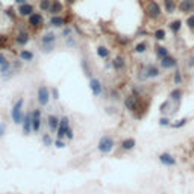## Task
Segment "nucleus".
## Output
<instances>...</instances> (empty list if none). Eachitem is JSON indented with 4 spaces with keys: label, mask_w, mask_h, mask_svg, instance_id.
I'll return each mask as SVG.
<instances>
[{
    "label": "nucleus",
    "mask_w": 194,
    "mask_h": 194,
    "mask_svg": "<svg viewBox=\"0 0 194 194\" xmlns=\"http://www.w3.org/2000/svg\"><path fill=\"white\" fill-rule=\"evenodd\" d=\"M146 14H147L152 20H155V18H159V17H161L162 9H161V6L158 5V2H155V0H149L147 5H146Z\"/></svg>",
    "instance_id": "nucleus-1"
},
{
    "label": "nucleus",
    "mask_w": 194,
    "mask_h": 194,
    "mask_svg": "<svg viewBox=\"0 0 194 194\" xmlns=\"http://www.w3.org/2000/svg\"><path fill=\"white\" fill-rule=\"evenodd\" d=\"M99 150L102 152V153H108V152H111L112 150V147H114V140L111 138V137H103L100 141H99Z\"/></svg>",
    "instance_id": "nucleus-2"
},
{
    "label": "nucleus",
    "mask_w": 194,
    "mask_h": 194,
    "mask_svg": "<svg viewBox=\"0 0 194 194\" xmlns=\"http://www.w3.org/2000/svg\"><path fill=\"white\" fill-rule=\"evenodd\" d=\"M21 106H23V99H20V100H17V103L12 106V111H11V115H12V120H14V123H21Z\"/></svg>",
    "instance_id": "nucleus-3"
},
{
    "label": "nucleus",
    "mask_w": 194,
    "mask_h": 194,
    "mask_svg": "<svg viewBox=\"0 0 194 194\" xmlns=\"http://www.w3.org/2000/svg\"><path fill=\"white\" fill-rule=\"evenodd\" d=\"M68 130H70L68 118H67V117H62L61 121H59V127H58V138L67 137V132H68Z\"/></svg>",
    "instance_id": "nucleus-4"
},
{
    "label": "nucleus",
    "mask_w": 194,
    "mask_h": 194,
    "mask_svg": "<svg viewBox=\"0 0 194 194\" xmlns=\"http://www.w3.org/2000/svg\"><path fill=\"white\" fill-rule=\"evenodd\" d=\"M178 9H179L182 14L193 12L194 11V0H181L179 5H178Z\"/></svg>",
    "instance_id": "nucleus-5"
},
{
    "label": "nucleus",
    "mask_w": 194,
    "mask_h": 194,
    "mask_svg": "<svg viewBox=\"0 0 194 194\" xmlns=\"http://www.w3.org/2000/svg\"><path fill=\"white\" fill-rule=\"evenodd\" d=\"M55 34L53 32H47L42 39H41V42H42V46H44V50H52V47H53V42H55Z\"/></svg>",
    "instance_id": "nucleus-6"
},
{
    "label": "nucleus",
    "mask_w": 194,
    "mask_h": 194,
    "mask_svg": "<svg viewBox=\"0 0 194 194\" xmlns=\"http://www.w3.org/2000/svg\"><path fill=\"white\" fill-rule=\"evenodd\" d=\"M49 99H50V93L46 86H39L38 88V102L39 105H47L49 103Z\"/></svg>",
    "instance_id": "nucleus-7"
},
{
    "label": "nucleus",
    "mask_w": 194,
    "mask_h": 194,
    "mask_svg": "<svg viewBox=\"0 0 194 194\" xmlns=\"http://www.w3.org/2000/svg\"><path fill=\"white\" fill-rule=\"evenodd\" d=\"M176 65H178V61H176L173 56H170V55H167L165 58L161 59V67H162V68H173V67H176Z\"/></svg>",
    "instance_id": "nucleus-8"
},
{
    "label": "nucleus",
    "mask_w": 194,
    "mask_h": 194,
    "mask_svg": "<svg viewBox=\"0 0 194 194\" xmlns=\"http://www.w3.org/2000/svg\"><path fill=\"white\" fill-rule=\"evenodd\" d=\"M159 161H161L164 165H168V167L176 165V158L171 156L170 153H161V155H159Z\"/></svg>",
    "instance_id": "nucleus-9"
},
{
    "label": "nucleus",
    "mask_w": 194,
    "mask_h": 194,
    "mask_svg": "<svg viewBox=\"0 0 194 194\" xmlns=\"http://www.w3.org/2000/svg\"><path fill=\"white\" fill-rule=\"evenodd\" d=\"M18 14L23 15V17H31V15L34 14V6L29 5V3H23V5H20V8H18Z\"/></svg>",
    "instance_id": "nucleus-10"
},
{
    "label": "nucleus",
    "mask_w": 194,
    "mask_h": 194,
    "mask_svg": "<svg viewBox=\"0 0 194 194\" xmlns=\"http://www.w3.org/2000/svg\"><path fill=\"white\" fill-rule=\"evenodd\" d=\"M29 24L32 27H39L42 24V15L39 12H34L31 17H29Z\"/></svg>",
    "instance_id": "nucleus-11"
},
{
    "label": "nucleus",
    "mask_w": 194,
    "mask_h": 194,
    "mask_svg": "<svg viewBox=\"0 0 194 194\" xmlns=\"http://www.w3.org/2000/svg\"><path fill=\"white\" fill-rule=\"evenodd\" d=\"M90 86H91V91H93L94 96H100V93H102V83H100L99 79H91Z\"/></svg>",
    "instance_id": "nucleus-12"
},
{
    "label": "nucleus",
    "mask_w": 194,
    "mask_h": 194,
    "mask_svg": "<svg viewBox=\"0 0 194 194\" xmlns=\"http://www.w3.org/2000/svg\"><path fill=\"white\" fill-rule=\"evenodd\" d=\"M39 126H41V112L37 109V111H34V114H32V127H34L35 132H38Z\"/></svg>",
    "instance_id": "nucleus-13"
},
{
    "label": "nucleus",
    "mask_w": 194,
    "mask_h": 194,
    "mask_svg": "<svg viewBox=\"0 0 194 194\" xmlns=\"http://www.w3.org/2000/svg\"><path fill=\"white\" fill-rule=\"evenodd\" d=\"M143 73H144L143 78H156V76H159V70H158V67H155V65H149Z\"/></svg>",
    "instance_id": "nucleus-14"
},
{
    "label": "nucleus",
    "mask_w": 194,
    "mask_h": 194,
    "mask_svg": "<svg viewBox=\"0 0 194 194\" xmlns=\"http://www.w3.org/2000/svg\"><path fill=\"white\" fill-rule=\"evenodd\" d=\"M34 127H32V115L31 114H27V115L24 117V123H23V132L27 135L31 130H32Z\"/></svg>",
    "instance_id": "nucleus-15"
},
{
    "label": "nucleus",
    "mask_w": 194,
    "mask_h": 194,
    "mask_svg": "<svg viewBox=\"0 0 194 194\" xmlns=\"http://www.w3.org/2000/svg\"><path fill=\"white\" fill-rule=\"evenodd\" d=\"M124 105H126V108H127V109H130V111H135V109H137V105H138V102H137V99H135L134 96H129V97H126V100H124Z\"/></svg>",
    "instance_id": "nucleus-16"
},
{
    "label": "nucleus",
    "mask_w": 194,
    "mask_h": 194,
    "mask_svg": "<svg viewBox=\"0 0 194 194\" xmlns=\"http://www.w3.org/2000/svg\"><path fill=\"white\" fill-rule=\"evenodd\" d=\"M164 8L167 14H173L176 11V0H164Z\"/></svg>",
    "instance_id": "nucleus-17"
},
{
    "label": "nucleus",
    "mask_w": 194,
    "mask_h": 194,
    "mask_svg": "<svg viewBox=\"0 0 194 194\" xmlns=\"http://www.w3.org/2000/svg\"><path fill=\"white\" fill-rule=\"evenodd\" d=\"M62 11V3L61 2H58V0H55V2H52V6H50V11L49 12H52V14H59Z\"/></svg>",
    "instance_id": "nucleus-18"
},
{
    "label": "nucleus",
    "mask_w": 194,
    "mask_h": 194,
    "mask_svg": "<svg viewBox=\"0 0 194 194\" xmlns=\"http://www.w3.org/2000/svg\"><path fill=\"white\" fill-rule=\"evenodd\" d=\"M181 27H182V21H181V20H173V21L170 23V29H171L173 34H178V32L181 31Z\"/></svg>",
    "instance_id": "nucleus-19"
},
{
    "label": "nucleus",
    "mask_w": 194,
    "mask_h": 194,
    "mask_svg": "<svg viewBox=\"0 0 194 194\" xmlns=\"http://www.w3.org/2000/svg\"><path fill=\"white\" fill-rule=\"evenodd\" d=\"M121 147H123L124 150H130V149H134V147H135V140H134V138H127V140H124V141L121 143Z\"/></svg>",
    "instance_id": "nucleus-20"
},
{
    "label": "nucleus",
    "mask_w": 194,
    "mask_h": 194,
    "mask_svg": "<svg viewBox=\"0 0 194 194\" xmlns=\"http://www.w3.org/2000/svg\"><path fill=\"white\" fill-rule=\"evenodd\" d=\"M49 126H50L52 130H58V127H59V120H58L55 115H50L49 117Z\"/></svg>",
    "instance_id": "nucleus-21"
},
{
    "label": "nucleus",
    "mask_w": 194,
    "mask_h": 194,
    "mask_svg": "<svg viewBox=\"0 0 194 194\" xmlns=\"http://www.w3.org/2000/svg\"><path fill=\"white\" fill-rule=\"evenodd\" d=\"M156 55H158V58H165L167 55H168V50H167V47H164V46H156Z\"/></svg>",
    "instance_id": "nucleus-22"
},
{
    "label": "nucleus",
    "mask_w": 194,
    "mask_h": 194,
    "mask_svg": "<svg viewBox=\"0 0 194 194\" xmlns=\"http://www.w3.org/2000/svg\"><path fill=\"white\" fill-rule=\"evenodd\" d=\"M0 67H2V73H8V70H9V64H8L5 55H2V53H0Z\"/></svg>",
    "instance_id": "nucleus-23"
},
{
    "label": "nucleus",
    "mask_w": 194,
    "mask_h": 194,
    "mask_svg": "<svg viewBox=\"0 0 194 194\" xmlns=\"http://www.w3.org/2000/svg\"><path fill=\"white\" fill-rule=\"evenodd\" d=\"M15 41H17L20 46H24V44L29 41V35H27L26 32H24V34H18V35H17V38H15Z\"/></svg>",
    "instance_id": "nucleus-24"
},
{
    "label": "nucleus",
    "mask_w": 194,
    "mask_h": 194,
    "mask_svg": "<svg viewBox=\"0 0 194 194\" xmlns=\"http://www.w3.org/2000/svg\"><path fill=\"white\" fill-rule=\"evenodd\" d=\"M50 24L52 26H62L64 24V18L59 17V15H55V17L50 18Z\"/></svg>",
    "instance_id": "nucleus-25"
},
{
    "label": "nucleus",
    "mask_w": 194,
    "mask_h": 194,
    "mask_svg": "<svg viewBox=\"0 0 194 194\" xmlns=\"http://www.w3.org/2000/svg\"><path fill=\"white\" fill-rule=\"evenodd\" d=\"M182 94H184V91H182V90H179V88H176V90H173V91H171L170 99H171V100H181Z\"/></svg>",
    "instance_id": "nucleus-26"
},
{
    "label": "nucleus",
    "mask_w": 194,
    "mask_h": 194,
    "mask_svg": "<svg viewBox=\"0 0 194 194\" xmlns=\"http://www.w3.org/2000/svg\"><path fill=\"white\" fill-rule=\"evenodd\" d=\"M97 55H99L100 58H106V56H109V50H108L106 47L100 46V47H97Z\"/></svg>",
    "instance_id": "nucleus-27"
},
{
    "label": "nucleus",
    "mask_w": 194,
    "mask_h": 194,
    "mask_svg": "<svg viewBox=\"0 0 194 194\" xmlns=\"http://www.w3.org/2000/svg\"><path fill=\"white\" fill-rule=\"evenodd\" d=\"M50 6H52L50 0H41L39 2V9L41 11H50Z\"/></svg>",
    "instance_id": "nucleus-28"
},
{
    "label": "nucleus",
    "mask_w": 194,
    "mask_h": 194,
    "mask_svg": "<svg viewBox=\"0 0 194 194\" xmlns=\"http://www.w3.org/2000/svg\"><path fill=\"white\" fill-rule=\"evenodd\" d=\"M20 56H21V59H24V61H32L34 53H32V52H29V50H23V52L20 53Z\"/></svg>",
    "instance_id": "nucleus-29"
},
{
    "label": "nucleus",
    "mask_w": 194,
    "mask_h": 194,
    "mask_svg": "<svg viewBox=\"0 0 194 194\" xmlns=\"http://www.w3.org/2000/svg\"><path fill=\"white\" fill-rule=\"evenodd\" d=\"M153 37H155L158 41H162V39H165V31H164V29H156L155 34H153Z\"/></svg>",
    "instance_id": "nucleus-30"
},
{
    "label": "nucleus",
    "mask_w": 194,
    "mask_h": 194,
    "mask_svg": "<svg viewBox=\"0 0 194 194\" xmlns=\"http://www.w3.org/2000/svg\"><path fill=\"white\" fill-rule=\"evenodd\" d=\"M124 67V59L123 58H115L114 59V68L115 70H120V68H123Z\"/></svg>",
    "instance_id": "nucleus-31"
},
{
    "label": "nucleus",
    "mask_w": 194,
    "mask_h": 194,
    "mask_svg": "<svg viewBox=\"0 0 194 194\" xmlns=\"http://www.w3.org/2000/svg\"><path fill=\"white\" fill-rule=\"evenodd\" d=\"M146 49H147V44H146V42H140V44L135 46V52H137V53H144Z\"/></svg>",
    "instance_id": "nucleus-32"
},
{
    "label": "nucleus",
    "mask_w": 194,
    "mask_h": 194,
    "mask_svg": "<svg viewBox=\"0 0 194 194\" xmlns=\"http://www.w3.org/2000/svg\"><path fill=\"white\" fill-rule=\"evenodd\" d=\"M187 26H188V29H191V31H194V14H191V15H188L187 17Z\"/></svg>",
    "instance_id": "nucleus-33"
},
{
    "label": "nucleus",
    "mask_w": 194,
    "mask_h": 194,
    "mask_svg": "<svg viewBox=\"0 0 194 194\" xmlns=\"http://www.w3.org/2000/svg\"><path fill=\"white\" fill-rule=\"evenodd\" d=\"M187 121H188V118H182V120H179L178 123H173V124H170V126H171V127H174V129H178V127L185 126V124H187Z\"/></svg>",
    "instance_id": "nucleus-34"
},
{
    "label": "nucleus",
    "mask_w": 194,
    "mask_h": 194,
    "mask_svg": "<svg viewBox=\"0 0 194 194\" xmlns=\"http://www.w3.org/2000/svg\"><path fill=\"white\" fill-rule=\"evenodd\" d=\"M181 82H182L181 71H176V73H174V83H176V85H181Z\"/></svg>",
    "instance_id": "nucleus-35"
},
{
    "label": "nucleus",
    "mask_w": 194,
    "mask_h": 194,
    "mask_svg": "<svg viewBox=\"0 0 194 194\" xmlns=\"http://www.w3.org/2000/svg\"><path fill=\"white\" fill-rule=\"evenodd\" d=\"M159 124H161V126H168V124H170V120H168L167 117H162V118L159 120Z\"/></svg>",
    "instance_id": "nucleus-36"
},
{
    "label": "nucleus",
    "mask_w": 194,
    "mask_h": 194,
    "mask_svg": "<svg viewBox=\"0 0 194 194\" xmlns=\"http://www.w3.org/2000/svg\"><path fill=\"white\" fill-rule=\"evenodd\" d=\"M42 140H44V143H46V144H47V146H49V144H50V143H52V140H50V137H49V135H46V137H44V138H42Z\"/></svg>",
    "instance_id": "nucleus-37"
},
{
    "label": "nucleus",
    "mask_w": 194,
    "mask_h": 194,
    "mask_svg": "<svg viewBox=\"0 0 194 194\" xmlns=\"http://www.w3.org/2000/svg\"><path fill=\"white\" fill-rule=\"evenodd\" d=\"M64 146H65V144H64L61 140H58V141H56V147H64Z\"/></svg>",
    "instance_id": "nucleus-38"
},
{
    "label": "nucleus",
    "mask_w": 194,
    "mask_h": 194,
    "mask_svg": "<svg viewBox=\"0 0 194 194\" xmlns=\"http://www.w3.org/2000/svg\"><path fill=\"white\" fill-rule=\"evenodd\" d=\"M5 134V124H0V137Z\"/></svg>",
    "instance_id": "nucleus-39"
},
{
    "label": "nucleus",
    "mask_w": 194,
    "mask_h": 194,
    "mask_svg": "<svg viewBox=\"0 0 194 194\" xmlns=\"http://www.w3.org/2000/svg\"><path fill=\"white\" fill-rule=\"evenodd\" d=\"M52 94H53V99H58V90H53Z\"/></svg>",
    "instance_id": "nucleus-40"
},
{
    "label": "nucleus",
    "mask_w": 194,
    "mask_h": 194,
    "mask_svg": "<svg viewBox=\"0 0 194 194\" xmlns=\"http://www.w3.org/2000/svg\"><path fill=\"white\" fill-rule=\"evenodd\" d=\"M67 137H68V138H70V140H71V138H73V130H71V129H70V130H68V132H67Z\"/></svg>",
    "instance_id": "nucleus-41"
},
{
    "label": "nucleus",
    "mask_w": 194,
    "mask_h": 194,
    "mask_svg": "<svg viewBox=\"0 0 194 194\" xmlns=\"http://www.w3.org/2000/svg\"><path fill=\"white\" fill-rule=\"evenodd\" d=\"M188 67H191V68L194 67V58H193V59H190V61H188Z\"/></svg>",
    "instance_id": "nucleus-42"
},
{
    "label": "nucleus",
    "mask_w": 194,
    "mask_h": 194,
    "mask_svg": "<svg viewBox=\"0 0 194 194\" xmlns=\"http://www.w3.org/2000/svg\"><path fill=\"white\" fill-rule=\"evenodd\" d=\"M17 3H20V5H23V3H26V0H15Z\"/></svg>",
    "instance_id": "nucleus-43"
},
{
    "label": "nucleus",
    "mask_w": 194,
    "mask_h": 194,
    "mask_svg": "<svg viewBox=\"0 0 194 194\" xmlns=\"http://www.w3.org/2000/svg\"><path fill=\"white\" fill-rule=\"evenodd\" d=\"M67 2H68V3H73V2H75V0H67Z\"/></svg>",
    "instance_id": "nucleus-44"
},
{
    "label": "nucleus",
    "mask_w": 194,
    "mask_h": 194,
    "mask_svg": "<svg viewBox=\"0 0 194 194\" xmlns=\"http://www.w3.org/2000/svg\"><path fill=\"white\" fill-rule=\"evenodd\" d=\"M0 41H3V37H0Z\"/></svg>",
    "instance_id": "nucleus-45"
},
{
    "label": "nucleus",
    "mask_w": 194,
    "mask_h": 194,
    "mask_svg": "<svg viewBox=\"0 0 194 194\" xmlns=\"http://www.w3.org/2000/svg\"><path fill=\"white\" fill-rule=\"evenodd\" d=\"M0 6H2V3H0Z\"/></svg>",
    "instance_id": "nucleus-46"
}]
</instances>
